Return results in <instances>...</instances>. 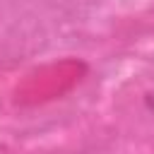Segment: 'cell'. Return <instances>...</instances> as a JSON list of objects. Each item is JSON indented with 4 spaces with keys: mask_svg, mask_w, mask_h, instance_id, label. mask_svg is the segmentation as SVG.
<instances>
[{
    "mask_svg": "<svg viewBox=\"0 0 154 154\" xmlns=\"http://www.w3.org/2000/svg\"><path fill=\"white\" fill-rule=\"evenodd\" d=\"M147 108L154 113V91H149V94H147Z\"/></svg>",
    "mask_w": 154,
    "mask_h": 154,
    "instance_id": "6da1fadb",
    "label": "cell"
}]
</instances>
